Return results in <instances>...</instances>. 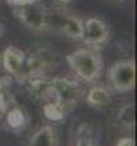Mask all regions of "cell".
Instances as JSON below:
<instances>
[{
	"label": "cell",
	"instance_id": "3957f363",
	"mask_svg": "<svg viewBox=\"0 0 137 146\" xmlns=\"http://www.w3.org/2000/svg\"><path fill=\"white\" fill-rule=\"evenodd\" d=\"M51 88H53L55 102L65 110V113L74 110L76 105L84 96V90L81 88V84L76 79L67 78V76L51 78Z\"/></svg>",
	"mask_w": 137,
	"mask_h": 146
},
{
	"label": "cell",
	"instance_id": "277c9868",
	"mask_svg": "<svg viewBox=\"0 0 137 146\" xmlns=\"http://www.w3.org/2000/svg\"><path fill=\"white\" fill-rule=\"evenodd\" d=\"M108 83L115 93H130L135 88V62L125 58L111 64L108 69Z\"/></svg>",
	"mask_w": 137,
	"mask_h": 146
},
{
	"label": "cell",
	"instance_id": "7a4b0ae2",
	"mask_svg": "<svg viewBox=\"0 0 137 146\" xmlns=\"http://www.w3.org/2000/svg\"><path fill=\"white\" fill-rule=\"evenodd\" d=\"M57 64H58L57 53L50 46H38V48L31 50L29 53H26L22 69H21L19 76L16 79L22 83L24 79H29V78L46 76L48 72L57 69Z\"/></svg>",
	"mask_w": 137,
	"mask_h": 146
},
{
	"label": "cell",
	"instance_id": "e0dca14e",
	"mask_svg": "<svg viewBox=\"0 0 137 146\" xmlns=\"http://www.w3.org/2000/svg\"><path fill=\"white\" fill-rule=\"evenodd\" d=\"M115 146H135V141H134V137L125 136V137H120V139L115 143Z\"/></svg>",
	"mask_w": 137,
	"mask_h": 146
},
{
	"label": "cell",
	"instance_id": "ac0fdd59",
	"mask_svg": "<svg viewBox=\"0 0 137 146\" xmlns=\"http://www.w3.org/2000/svg\"><path fill=\"white\" fill-rule=\"evenodd\" d=\"M57 2H58V4H68L70 0H57Z\"/></svg>",
	"mask_w": 137,
	"mask_h": 146
},
{
	"label": "cell",
	"instance_id": "8fae6325",
	"mask_svg": "<svg viewBox=\"0 0 137 146\" xmlns=\"http://www.w3.org/2000/svg\"><path fill=\"white\" fill-rule=\"evenodd\" d=\"M5 115V127L12 132H22L28 125V113L24 108L21 107H12V108H7V112L4 113Z\"/></svg>",
	"mask_w": 137,
	"mask_h": 146
},
{
	"label": "cell",
	"instance_id": "52a82bcc",
	"mask_svg": "<svg viewBox=\"0 0 137 146\" xmlns=\"http://www.w3.org/2000/svg\"><path fill=\"white\" fill-rule=\"evenodd\" d=\"M28 93L38 100V102H55V96H53V88H51V79H48L46 76H36V78H29V79H24L22 81Z\"/></svg>",
	"mask_w": 137,
	"mask_h": 146
},
{
	"label": "cell",
	"instance_id": "ba28073f",
	"mask_svg": "<svg viewBox=\"0 0 137 146\" xmlns=\"http://www.w3.org/2000/svg\"><path fill=\"white\" fill-rule=\"evenodd\" d=\"M24 58H26V52L17 48V46H7L4 52H2V57H0V62H2V67L4 70L7 72L9 76H14L17 78L19 72L22 69V64H24Z\"/></svg>",
	"mask_w": 137,
	"mask_h": 146
},
{
	"label": "cell",
	"instance_id": "ffe728a7",
	"mask_svg": "<svg viewBox=\"0 0 137 146\" xmlns=\"http://www.w3.org/2000/svg\"><path fill=\"white\" fill-rule=\"evenodd\" d=\"M117 2H123V0H117Z\"/></svg>",
	"mask_w": 137,
	"mask_h": 146
},
{
	"label": "cell",
	"instance_id": "5bb4252c",
	"mask_svg": "<svg viewBox=\"0 0 137 146\" xmlns=\"http://www.w3.org/2000/svg\"><path fill=\"white\" fill-rule=\"evenodd\" d=\"M43 115L50 122H60V120L65 119L67 113H65V110L57 102L51 100V102H45V105H43Z\"/></svg>",
	"mask_w": 137,
	"mask_h": 146
},
{
	"label": "cell",
	"instance_id": "6da1fadb",
	"mask_svg": "<svg viewBox=\"0 0 137 146\" xmlns=\"http://www.w3.org/2000/svg\"><path fill=\"white\" fill-rule=\"evenodd\" d=\"M67 64L72 69L77 79L89 84L98 83L105 70L103 57L98 53V50H93V48H79L72 53H68Z\"/></svg>",
	"mask_w": 137,
	"mask_h": 146
},
{
	"label": "cell",
	"instance_id": "9c48e42d",
	"mask_svg": "<svg viewBox=\"0 0 137 146\" xmlns=\"http://www.w3.org/2000/svg\"><path fill=\"white\" fill-rule=\"evenodd\" d=\"M84 100L89 107L93 108H105L106 105L111 103L113 100V93L110 88L103 86V84H93L86 93H84Z\"/></svg>",
	"mask_w": 137,
	"mask_h": 146
},
{
	"label": "cell",
	"instance_id": "2e32d148",
	"mask_svg": "<svg viewBox=\"0 0 137 146\" xmlns=\"http://www.w3.org/2000/svg\"><path fill=\"white\" fill-rule=\"evenodd\" d=\"M7 4L12 7H22V5H33L40 4V0H7Z\"/></svg>",
	"mask_w": 137,
	"mask_h": 146
},
{
	"label": "cell",
	"instance_id": "8992f818",
	"mask_svg": "<svg viewBox=\"0 0 137 146\" xmlns=\"http://www.w3.org/2000/svg\"><path fill=\"white\" fill-rule=\"evenodd\" d=\"M14 16L21 21L22 26L34 33L46 31V9H43L40 4L14 7Z\"/></svg>",
	"mask_w": 137,
	"mask_h": 146
},
{
	"label": "cell",
	"instance_id": "7c38bea8",
	"mask_svg": "<svg viewBox=\"0 0 137 146\" xmlns=\"http://www.w3.org/2000/svg\"><path fill=\"white\" fill-rule=\"evenodd\" d=\"M82 29H84V19H81L77 16H72V14H67L60 33H63L70 40H81L82 38Z\"/></svg>",
	"mask_w": 137,
	"mask_h": 146
},
{
	"label": "cell",
	"instance_id": "d6986e66",
	"mask_svg": "<svg viewBox=\"0 0 137 146\" xmlns=\"http://www.w3.org/2000/svg\"><path fill=\"white\" fill-rule=\"evenodd\" d=\"M2 35H4V26L0 24V36H2Z\"/></svg>",
	"mask_w": 137,
	"mask_h": 146
},
{
	"label": "cell",
	"instance_id": "30bf717a",
	"mask_svg": "<svg viewBox=\"0 0 137 146\" xmlns=\"http://www.w3.org/2000/svg\"><path fill=\"white\" fill-rule=\"evenodd\" d=\"M26 146H58V131L53 125H43L29 137Z\"/></svg>",
	"mask_w": 137,
	"mask_h": 146
},
{
	"label": "cell",
	"instance_id": "4fadbf2b",
	"mask_svg": "<svg viewBox=\"0 0 137 146\" xmlns=\"http://www.w3.org/2000/svg\"><path fill=\"white\" fill-rule=\"evenodd\" d=\"M117 124L123 131H132L135 127V105L132 102L123 103L117 112Z\"/></svg>",
	"mask_w": 137,
	"mask_h": 146
},
{
	"label": "cell",
	"instance_id": "9a60e30c",
	"mask_svg": "<svg viewBox=\"0 0 137 146\" xmlns=\"http://www.w3.org/2000/svg\"><path fill=\"white\" fill-rule=\"evenodd\" d=\"M74 146H98L93 132H84V127H81L77 131V137H76V143Z\"/></svg>",
	"mask_w": 137,
	"mask_h": 146
},
{
	"label": "cell",
	"instance_id": "5b68a950",
	"mask_svg": "<svg viewBox=\"0 0 137 146\" xmlns=\"http://www.w3.org/2000/svg\"><path fill=\"white\" fill-rule=\"evenodd\" d=\"M81 40L89 48L99 50L110 41V26L99 17H88L84 19V29Z\"/></svg>",
	"mask_w": 137,
	"mask_h": 146
}]
</instances>
